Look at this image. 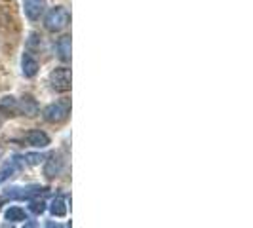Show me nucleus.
Here are the masks:
<instances>
[{"mask_svg": "<svg viewBox=\"0 0 253 228\" xmlns=\"http://www.w3.org/2000/svg\"><path fill=\"white\" fill-rule=\"evenodd\" d=\"M71 23V13L63 6H55L51 8L50 12L46 13V19H44V27L50 31V33H59L63 31L65 27Z\"/></svg>", "mask_w": 253, "mask_h": 228, "instance_id": "obj_1", "label": "nucleus"}, {"mask_svg": "<svg viewBox=\"0 0 253 228\" xmlns=\"http://www.w3.org/2000/svg\"><path fill=\"white\" fill-rule=\"evenodd\" d=\"M69 113H71V103L69 101H57L48 105L44 111H42V116L46 122L50 124H61L69 118Z\"/></svg>", "mask_w": 253, "mask_h": 228, "instance_id": "obj_2", "label": "nucleus"}, {"mask_svg": "<svg viewBox=\"0 0 253 228\" xmlns=\"http://www.w3.org/2000/svg\"><path fill=\"white\" fill-rule=\"evenodd\" d=\"M50 86L57 93H67L71 89V69L57 67L50 73Z\"/></svg>", "mask_w": 253, "mask_h": 228, "instance_id": "obj_3", "label": "nucleus"}, {"mask_svg": "<svg viewBox=\"0 0 253 228\" xmlns=\"http://www.w3.org/2000/svg\"><path fill=\"white\" fill-rule=\"evenodd\" d=\"M44 192H46V189H42L38 185H29V187H13L6 192V196L12 200H31V198L40 196Z\"/></svg>", "mask_w": 253, "mask_h": 228, "instance_id": "obj_4", "label": "nucleus"}, {"mask_svg": "<svg viewBox=\"0 0 253 228\" xmlns=\"http://www.w3.org/2000/svg\"><path fill=\"white\" fill-rule=\"evenodd\" d=\"M63 167H65L63 156H61L59 152H53L50 158L46 160V165H44V175H46L48 179L59 177V175H61V171H63Z\"/></svg>", "mask_w": 253, "mask_h": 228, "instance_id": "obj_5", "label": "nucleus"}, {"mask_svg": "<svg viewBox=\"0 0 253 228\" xmlns=\"http://www.w3.org/2000/svg\"><path fill=\"white\" fill-rule=\"evenodd\" d=\"M23 12L31 21H38L46 12V0H23Z\"/></svg>", "mask_w": 253, "mask_h": 228, "instance_id": "obj_6", "label": "nucleus"}, {"mask_svg": "<svg viewBox=\"0 0 253 228\" xmlns=\"http://www.w3.org/2000/svg\"><path fill=\"white\" fill-rule=\"evenodd\" d=\"M38 103L33 95H23L19 101H17V114H23V116H35L38 114Z\"/></svg>", "mask_w": 253, "mask_h": 228, "instance_id": "obj_7", "label": "nucleus"}, {"mask_svg": "<svg viewBox=\"0 0 253 228\" xmlns=\"http://www.w3.org/2000/svg\"><path fill=\"white\" fill-rule=\"evenodd\" d=\"M25 139H27V143H29L31 147H35V149H46V147L50 145L48 133H44L42 129H31L25 135Z\"/></svg>", "mask_w": 253, "mask_h": 228, "instance_id": "obj_8", "label": "nucleus"}, {"mask_svg": "<svg viewBox=\"0 0 253 228\" xmlns=\"http://www.w3.org/2000/svg\"><path fill=\"white\" fill-rule=\"evenodd\" d=\"M0 114L6 118L17 116V99L13 95H4L0 99Z\"/></svg>", "mask_w": 253, "mask_h": 228, "instance_id": "obj_9", "label": "nucleus"}, {"mask_svg": "<svg viewBox=\"0 0 253 228\" xmlns=\"http://www.w3.org/2000/svg\"><path fill=\"white\" fill-rule=\"evenodd\" d=\"M21 69H23L25 78H33V76H37L38 61L31 55V53H29V51H25V53H23V57H21Z\"/></svg>", "mask_w": 253, "mask_h": 228, "instance_id": "obj_10", "label": "nucleus"}, {"mask_svg": "<svg viewBox=\"0 0 253 228\" xmlns=\"http://www.w3.org/2000/svg\"><path fill=\"white\" fill-rule=\"evenodd\" d=\"M55 48H57V57L67 63V61H71V37L69 35H65L57 40V44H55Z\"/></svg>", "mask_w": 253, "mask_h": 228, "instance_id": "obj_11", "label": "nucleus"}, {"mask_svg": "<svg viewBox=\"0 0 253 228\" xmlns=\"http://www.w3.org/2000/svg\"><path fill=\"white\" fill-rule=\"evenodd\" d=\"M21 164H23V162H21V158H15V160H10L8 164L2 165V169H0V185H2L4 181H8V179L12 177L13 173L21 167Z\"/></svg>", "mask_w": 253, "mask_h": 228, "instance_id": "obj_12", "label": "nucleus"}, {"mask_svg": "<svg viewBox=\"0 0 253 228\" xmlns=\"http://www.w3.org/2000/svg\"><path fill=\"white\" fill-rule=\"evenodd\" d=\"M4 217L8 219V221H12V223H19V221H27V213L25 209H21L19 205H13V207H8L6 209V213Z\"/></svg>", "mask_w": 253, "mask_h": 228, "instance_id": "obj_13", "label": "nucleus"}, {"mask_svg": "<svg viewBox=\"0 0 253 228\" xmlns=\"http://www.w3.org/2000/svg\"><path fill=\"white\" fill-rule=\"evenodd\" d=\"M50 211L53 217H65L67 215V205H65V200L61 196H57V198H53V202L50 205Z\"/></svg>", "mask_w": 253, "mask_h": 228, "instance_id": "obj_14", "label": "nucleus"}, {"mask_svg": "<svg viewBox=\"0 0 253 228\" xmlns=\"http://www.w3.org/2000/svg\"><path fill=\"white\" fill-rule=\"evenodd\" d=\"M31 211H33L35 215H42V213L46 211V203L42 202V200H40V202H33L31 203Z\"/></svg>", "mask_w": 253, "mask_h": 228, "instance_id": "obj_15", "label": "nucleus"}, {"mask_svg": "<svg viewBox=\"0 0 253 228\" xmlns=\"http://www.w3.org/2000/svg\"><path fill=\"white\" fill-rule=\"evenodd\" d=\"M23 160H27V164L35 165L42 160V156H40V154H25V156H23Z\"/></svg>", "mask_w": 253, "mask_h": 228, "instance_id": "obj_16", "label": "nucleus"}, {"mask_svg": "<svg viewBox=\"0 0 253 228\" xmlns=\"http://www.w3.org/2000/svg\"><path fill=\"white\" fill-rule=\"evenodd\" d=\"M46 228H63V225H61V223H55V221H50V223L46 225Z\"/></svg>", "mask_w": 253, "mask_h": 228, "instance_id": "obj_17", "label": "nucleus"}, {"mask_svg": "<svg viewBox=\"0 0 253 228\" xmlns=\"http://www.w3.org/2000/svg\"><path fill=\"white\" fill-rule=\"evenodd\" d=\"M23 228H38V223L37 221H29V223H25V227Z\"/></svg>", "mask_w": 253, "mask_h": 228, "instance_id": "obj_18", "label": "nucleus"}, {"mask_svg": "<svg viewBox=\"0 0 253 228\" xmlns=\"http://www.w3.org/2000/svg\"><path fill=\"white\" fill-rule=\"evenodd\" d=\"M2 154H4V149H2V147H0V156H2Z\"/></svg>", "mask_w": 253, "mask_h": 228, "instance_id": "obj_19", "label": "nucleus"}, {"mask_svg": "<svg viewBox=\"0 0 253 228\" xmlns=\"http://www.w3.org/2000/svg\"><path fill=\"white\" fill-rule=\"evenodd\" d=\"M0 126H2V122H0Z\"/></svg>", "mask_w": 253, "mask_h": 228, "instance_id": "obj_20", "label": "nucleus"}]
</instances>
